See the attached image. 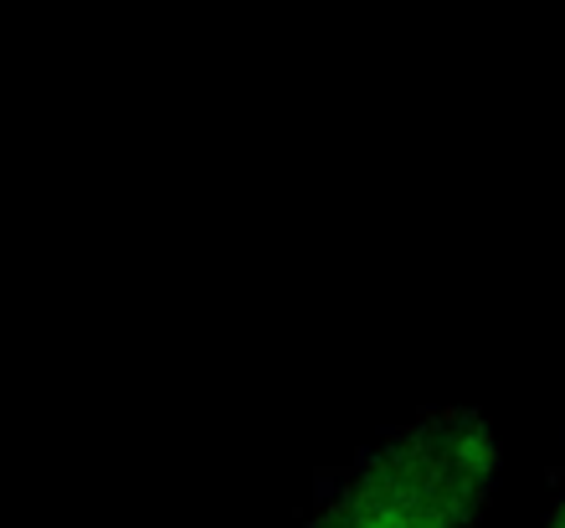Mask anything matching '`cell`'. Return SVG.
<instances>
[{
	"label": "cell",
	"mask_w": 565,
	"mask_h": 528,
	"mask_svg": "<svg viewBox=\"0 0 565 528\" xmlns=\"http://www.w3.org/2000/svg\"><path fill=\"white\" fill-rule=\"evenodd\" d=\"M545 528H565V487H561V498H555L551 518H545Z\"/></svg>",
	"instance_id": "7a4b0ae2"
},
{
	"label": "cell",
	"mask_w": 565,
	"mask_h": 528,
	"mask_svg": "<svg viewBox=\"0 0 565 528\" xmlns=\"http://www.w3.org/2000/svg\"><path fill=\"white\" fill-rule=\"evenodd\" d=\"M499 477L504 446L489 416L437 406L329 472L294 528H483Z\"/></svg>",
	"instance_id": "6da1fadb"
},
{
	"label": "cell",
	"mask_w": 565,
	"mask_h": 528,
	"mask_svg": "<svg viewBox=\"0 0 565 528\" xmlns=\"http://www.w3.org/2000/svg\"><path fill=\"white\" fill-rule=\"evenodd\" d=\"M555 477H565V446H561V467H555Z\"/></svg>",
	"instance_id": "3957f363"
}]
</instances>
